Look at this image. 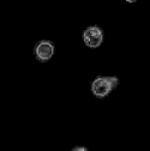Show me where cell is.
Listing matches in <instances>:
<instances>
[{
	"mask_svg": "<svg viewBox=\"0 0 150 151\" xmlns=\"http://www.w3.org/2000/svg\"><path fill=\"white\" fill-rule=\"evenodd\" d=\"M118 83L117 76H97L91 82V92L97 98H104L117 88Z\"/></svg>",
	"mask_w": 150,
	"mask_h": 151,
	"instance_id": "6da1fadb",
	"label": "cell"
},
{
	"mask_svg": "<svg viewBox=\"0 0 150 151\" xmlns=\"http://www.w3.org/2000/svg\"><path fill=\"white\" fill-rule=\"evenodd\" d=\"M83 43L89 49L99 48L104 39V33L103 28L98 25H91L87 27L81 35Z\"/></svg>",
	"mask_w": 150,
	"mask_h": 151,
	"instance_id": "7a4b0ae2",
	"label": "cell"
},
{
	"mask_svg": "<svg viewBox=\"0 0 150 151\" xmlns=\"http://www.w3.org/2000/svg\"><path fill=\"white\" fill-rule=\"evenodd\" d=\"M33 53L37 61L42 64L47 63L53 58L55 54V45L50 40H40L35 43Z\"/></svg>",
	"mask_w": 150,
	"mask_h": 151,
	"instance_id": "3957f363",
	"label": "cell"
},
{
	"mask_svg": "<svg viewBox=\"0 0 150 151\" xmlns=\"http://www.w3.org/2000/svg\"><path fill=\"white\" fill-rule=\"evenodd\" d=\"M72 151H88L86 148H84V147H76V148H74L73 150Z\"/></svg>",
	"mask_w": 150,
	"mask_h": 151,
	"instance_id": "277c9868",
	"label": "cell"
},
{
	"mask_svg": "<svg viewBox=\"0 0 150 151\" xmlns=\"http://www.w3.org/2000/svg\"><path fill=\"white\" fill-rule=\"evenodd\" d=\"M126 3H128V4H134V3H136L138 0H125Z\"/></svg>",
	"mask_w": 150,
	"mask_h": 151,
	"instance_id": "5b68a950",
	"label": "cell"
}]
</instances>
